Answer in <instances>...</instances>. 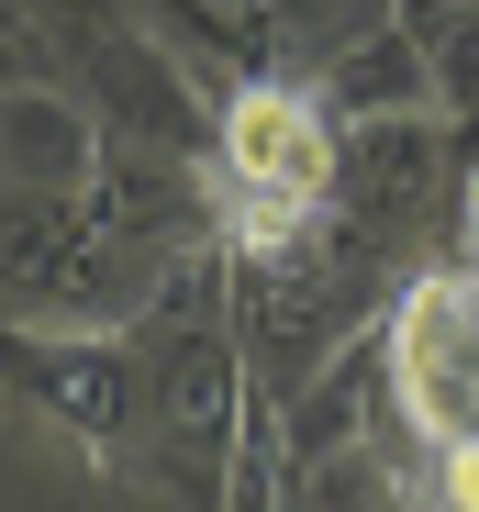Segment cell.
<instances>
[{"instance_id":"cell-4","label":"cell","mask_w":479,"mask_h":512,"mask_svg":"<svg viewBox=\"0 0 479 512\" xmlns=\"http://www.w3.org/2000/svg\"><path fill=\"white\" fill-rule=\"evenodd\" d=\"M12 368H23V401L90 468H123L134 457V423H145L134 323H12Z\"/></svg>"},{"instance_id":"cell-9","label":"cell","mask_w":479,"mask_h":512,"mask_svg":"<svg viewBox=\"0 0 479 512\" xmlns=\"http://www.w3.org/2000/svg\"><path fill=\"white\" fill-rule=\"evenodd\" d=\"M23 12H34V0H23ZM56 12H67V23H123L134 0H56Z\"/></svg>"},{"instance_id":"cell-1","label":"cell","mask_w":479,"mask_h":512,"mask_svg":"<svg viewBox=\"0 0 479 512\" xmlns=\"http://www.w3.org/2000/svg\"><path fill=\"white\" fill-rule=\"evenodd\" d=\"M212 190H223V245L234 256H268V245H301L312 223L335 212L346 190V123L324 112V90L301 78H246L223 101V134H212Z\"/></svg>"},{"instance_id":"cell-7","label":"cell","mask_w":479,"mask_h":512,"mask_svg":"<svg viewBox=\"0 0 479 512\" xmlns=\"http://www.w3.org/2000/svg\"><path fill=\"white\" fill-rule=\"evenodd\" d=\"M201 12H212V23H234V34L257 45V34H279V23L301 12V0H201Z\"/></svg>"},{"instance_id":"cell-2","label":"cell","mask_w":479,"mask_h":512,"mask_svg":"<svg viewBox=\"0 0 479 512\" xmlns=\"http://www.w3.org/2000/svg\"><path fill=\"white\" fill-rule=\"evenodd\" d=\"M390 323V423L446 479V501H479V279L435 268L379 301Z\"/></svg>"},{"instance_id":"cell-5","label":"cell","mask_w":479,"mask_h":512,"mask_svg":"<svg viewBox=\"0 0 479 512\" xmlns=\"http://www.w3.org/2000/svg\"><path fill=\"white\" fill-rule=\"evenodd\" d=\"M112 156V123L78 101V90H45V78H12V112H0V167L12 190H45V201H90Z\"/></svg>"},{"instance_id":"cell-3","label":"cell","mask_w":479,"mask_h":512,"mask_svg":"<svg viewBox=\"0 0 479 512\" xmlns=\"http://www.w3.org/2000/svg\"><path fill=\"white\" fill-rule=\"evenodd\" d=\"M0 279H12V323H145L156 290H168V256H145L134 234H112L90 201L12 190Z\"/></svg>"},{"instance_id":"cell-6","label":"cell","mask_w":479,"mask_h":512,"mask_svg":"<svg viewBox=\"0 0 479 512\" xmlns=\"http://www.w3.org/2000/svg\"><path fill=\"white\" fill-rule=\"evenodd\" d=\"M324 112L335 123H379V112H435V56H424V34L413 23H379L368 45H346L324 78Z\"/></svg>"},{"instance_id":"cell-8","label":"cell","mask_w":479,"mask_h":512,"mask_svg":"<svg viewBox=\"0 0 479 512\" xmlns=\"http://www.w3.org/2000/svg\"><path fill=\"white\" fill-rule=\"evenodd\" d=\"M446 12H479V0H390V23H413V34H424V23H446Z\"/></svg>"}]
</instances>
